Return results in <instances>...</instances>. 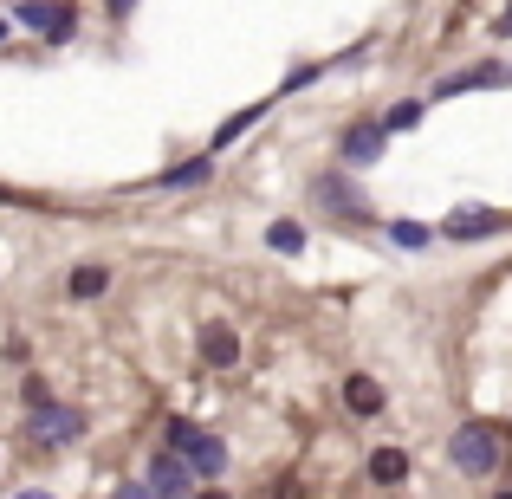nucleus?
Here are the masks:
<instances>
[{"label": "nucleus", "instance_id": "1", "mask_svg": "<svg viewBox=\"0 0 512 499\" xmlns=\"http://www.w3.org/2000/svg\"><path fill=\"white\" fill-rule=\"evenodd\" d=\"M506 454H512V428L506 422H461V428H454V441H448V461L461 467L467 480L500 474Z\"/></svg>", "mask_w": 512, "mask_h": 499}, {"label": "nucleus", "instance_id": "21", "mask_svg": "<svg viewBox=\"0 0 512 499\" xmlns=\"http://www.w3.org/2000/svg\"><path fill=\"white\" fill-rule=\"evenodd\" d=\"M13 499H52V493H39V487H26V493H13Z\"/></svg>", "mask_w": 512, "mask_h": 499}, {"label": "nucleus", "instance_id": "9", "mask_svg": "<svg viewBox=\"0 0 512 499\" xmlns=\"http://www.w3.org/2000/svg\"><path fill=\"white\" fill-rule=\"evenodd\" d=\"M201 363H208V370H234L240 363V331L234 325H208L201 331Z\"/></svg>", "mask_w": 512, "mask_h": 499}, {"label": "nucleus", "instance_id": "26", "mask_svg": "<svg viewBox=\"0 0 512 499\" xmlns=\"http://www.w3.org/2000/svg\"><path fill=\"white\" fill-rule=\"evenodd\" d=\"M493 499H512V487H506V493H493Z\"/></svg>", "mask_w": 512, "mask_h": 499}, {"label": "nucleus", "instance_id": "5", "mask_svg": "<svg viewBox=\"0 0 512 499\" xmlns=\"http://www.w3.org/2000/svg\"><path fill=\"white\" fill-rule=\"evenodd\" d=\"M506 227H512V214H500V208H448L441 240H493V234H506Z\"/></svg>", "mask_w": 512, "mask_h": 499}, {"label": "nucleus", "instance_id": "11", "mask_svg": "<svg viewBox=\"0 0 512 499\" xmlns=\"http://www.w3.org/2000/svg\"><path fill=\"white\" fill-rule=\"evenodd\" d=\"M370 480L376 487H402V480H409V454L402 448H370Z\"/></svg>", "mask_w": 512, "mask_h": 499}, {"label": "nucleus", "instance_id": "16", "mask_svg": "<svg viewBox=\"0 0 512 499\" xmlns=\"http://www.w3.org/2000/svg\"><path fill=\"white\" fill-rule=\"evenodd\" d=\"M422 124V104H389V117H383V130L396 137V130H415Z\"/></svg>", "mask_w": 512, "mask_h": 499}, {"label": "nucleus", "instance_id": "23", "mask_svg": "<svg viewBox=\"0 0 512 499\" xmlns=\"http://www.w3.org/2000/svg\"><path fill=\"white\" fill-rule=\"evenodd\" d=\"M500 33H512V7H506V13H500Z\"/></svg>", "mask_w": 512, "mask_h": 499}, {"label": "nucleus", "instance_id": "24", "mask_svg": "<svg viewBox=\"0 0 512 499\" xmlns=\"http://www.w3.org/2000/svg\"><path fill=\"white\" fill-rule=\"evenodd\" d=\"M7 33H13V20H0V39H7Z\"/></svg>", "mask_w": 512, "mask_h": 499}, {"label": "nucleus", "instance_id": "7", "mask_svg": "<svg viewBox=\"0 0 512 499\" xmlns=\"http://www.w3.org/2000/svg\"><path fill=\"white\" fill-rule=\"evenodd\" d=\"M383 150H389V130H383V124H357V130H344V163H350V169L383 163Z\"/></svg>", "mask_w": 512, "mask_h": 499}, {"label": "nucleus", "instance_id": "2", "mask_svg": "<svg viewBox=\"0 0 512 499\" xmlns=\"http://www.w3.org/2000/svg\"><path fill=\"white\" fill-rule=\"evenodd\" d=\"M85 435V415L78 409H65V402H39L33 409V422H26V441H33V448H72V441Z\"/></svg>", "mask_w": 512, "mask_h": 499}, {"label": "nucleus", "instance_id": "3", "mask_svg": "<svg viewBox=\"0 0 512 499\" xmlns=\"http://www.w3.org/2000/svg\"><path fill=\"white\" fill-rule=\"evenodd\" d=\"M312 201L331 214V221H357V227H370V221H376L370 195H363V188H350L344 175H318V182H312Z\"/></svg>", "mask_w": 512, "mask_h": 499}, {"label": "nucleus", "instance_id": "20", "mask_svg": "<svg viewBox=\"0 0 512 499\" xmlns=\"http://www.w3.org/2000/svg\"><path fill=\"white\" fill-rule=\"evenodd\" d=\"M188 499H227L221 487H201V493H188Z\"/></svg>", "mask_w": 512, "mask_h": 499}, {"label": "nucleus", "instance_id": "15", "mask_svg": "<svg viewBox=\"0 0 512 499\" xmlns=\"http://www.w3.org/2000/svg\"><path fill=\"white\" fill-rule=\"evenodd\" d=\"M389 240H396L402 253H422V247H428V240H435V234H428L422 221H389Z\"/></svg>", "mask_w": 512, "mask_h": 499}, {"label": "nucleus", "instance_id": "18", "mask_svg": "<svg viewBox=\"0 0 512 499\" xmlns=\"http://www.w3.org/2000/svg\"><path fill=\"white\" fill-rule=\"evenodd\" d=\"M20 396H26V409H39V402L52 396V389H46V376H26V389H20Z\"/></svg>", "mask_w": 512, "mask_h": 499}, {"label": "nucleus", "instance_id": "17", "mask_svg": "<svg viewBox=\"0 0 512 499\" xmlns=\"http://www.w3.org/2000/svg\"><path fill=\"white\" fill-rule=\"evenodd\" d=\"M188 441H195V422H182V415H175V422H169V454H182Z\"/></svg>", "mask_w": 512, "mask_h": 499}, {"label": "nucleus", "instance_id": "10", "mask_svg": "<svg viewBox=\"0 0 512 499\" xmlns=\"http://www.w3.org/2000/svg\"><path fill=\"white\" fill-rule=\"evenodd\" d=\"M383 383H376V376H350V383H344V409L350 415H383Z\"/></svg>", "mask_w": 512, "mask_h": 499}, {"label": "nucleus", "instance_id": "13", "mask_svg": "<svg viewBox=\"0 0 512 499\" xmlns=\"http://www.w3.org/2000/svg\"><path fill=\"white\" fill-rule=\"evenodd\" d=\"M305 240H312V234H305L299 221H273V227H266V247L286 253V260H292V253H305Z\"/></svg>", "mask_w": 512, "mask_h": 499}, {"label": "nucleus", "instance_id": "4", "mask_svg": "<svg viewBox=\"0 0 512 499\" xmlns=\"http://www.w3.org/2000/svg\"><path fill=\"white\" fill-rule=\"evenodd\" d=\"M13 20H20L26 33L52 39V46H65V39L78 33V13H72V7H59V0H13Z\"/></svg>", "mask_w": 512, "mask_h": 499}, {"label": "nucleus", "instance_id": "22", "mask_svg": "<svg viewBox=\"0 0 512 499\" xmlns=\"http://www.w3.org/2000/svg\"><path fill=\"white\" fill-rule=\"evenodd\" d=\"M130 7H137V0H111V13H130Z\"/></svg>", "mask_w": 512, "mask_h": 499}, {"label": "nucleus", "instance_id": "6", "mask_svg": "<svg viewBox=\"0 0 512 499\" xmlns=\"http://www.w3.org/2000/svg\"><path fill=\"white\" fill-rule=\"evenodd\" d=\"M143 487H150L156 499H188V493H195V474H188V467H182V454H156V461H150V474H143Z\"/></svg>", "mask_w": 512, "mask_h": 499}, {"label": "nucleus", "instance_id": "14", "mask_svg": "<svg viewBox=\"0 0 512 499\" xmlns=\"http://www.w3.org/2000/svg\"><path fill=\"white\" fill-rule=\"evenodd\" d=\"M208 175H214V163H208V156H195V163L169 169V175H163V182H156V188H201V182H208Z\"/></svg>", "mask_w": 512, "mask_h": 499}, {"label": "nucleus", "instance_id": "19", "mask_svg": "<svg viewBox=\"0 0 512 499\" xmlns=\"http://www.w3.org/2000/svg\"><path fill=\"white\" fill-rule=\"evenodd\" d=\"M111 499H156V493H150V487H143V480H130V487H117Z\"/></svg>", "mask_w": 512, "mask_h": 499}, {"label": "nucleus", "instance_id": "12", "mask_svg": "<svg viewBox=\"0 0 512 499\" xmlns=\"http://www.w3.org/2000/svg\"><path fill=\"white\" fill-rule=\"evenodd\" d=\"M65 292H72V299H104V292H111V273H104V266H72Z\"/></svg>", "mask_w": 512, "mask_h": 499}, {"label": "nucleus", "instance_id": "25", "mask_svg": "<svg viewBox=\"0 0 512 499\" xmlns=\"http://www.w3.org/2000/svg\"><path fill=\"white\" fill-rule=\"evenodd\" d=\"M500 72H506V85H512V65H500Z\"/></svg>", "mask_w": 512, "mask_h": 499}, {"label": "nucleus", "instance_id": "8", "mask_svg": "<svg viewBox=\"0 0 512 499\" xmlns=\"http://www.w3.org/2000/svg\"><path fill=\"white\" fill-rule=\"evenodd\" d=\"M182 461H188V474L221 480V474H227V441H214V435H201V428H195V441L182 448Z\"/></svg>", "mask_w": 512, "mask_h": 499}]
</instances>
